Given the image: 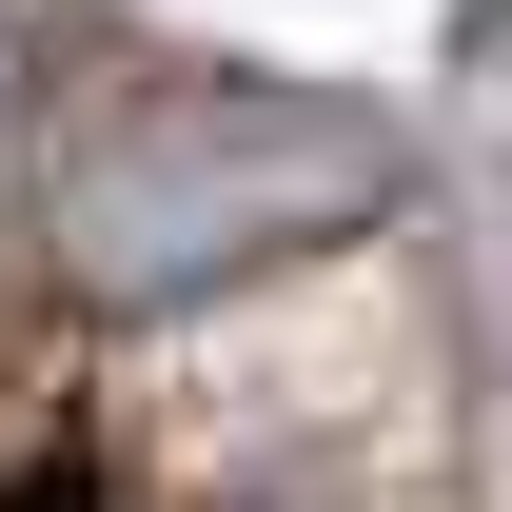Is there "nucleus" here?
Instances as JSON below:
<instances>
[{"label": "nucleus", "instance_id": "obj_1", "mask_svg": "<svg viewBox=\"0 0 512 512\" xmlns=\"http://www.w3.org/2000/svg\"><path fill=\"white\" fill-rule=\"evenodd\" d=\"M394 178H414V158H394V119H355V99H256V79L138 99V119H99L60 158V276L119 296V316H178V296H237L276 256L394 217Z\"/></svg>", "mask_w": 512, "mask_h": 512}, {"label": "nucleus", "instance_id": "obj_2", "mask_svg": "<svg viewBox=\"0 0 512 512\" xmlns=\"http://www.w3.org/2000/svg\"><path fill=\"white\" fill-rule=\"evenodd\" d=\"M0 512H119V473H99V453H20V473H0Z\"/></svg>", "mask_w": 512, "mask_h": 512}]
</instances>
